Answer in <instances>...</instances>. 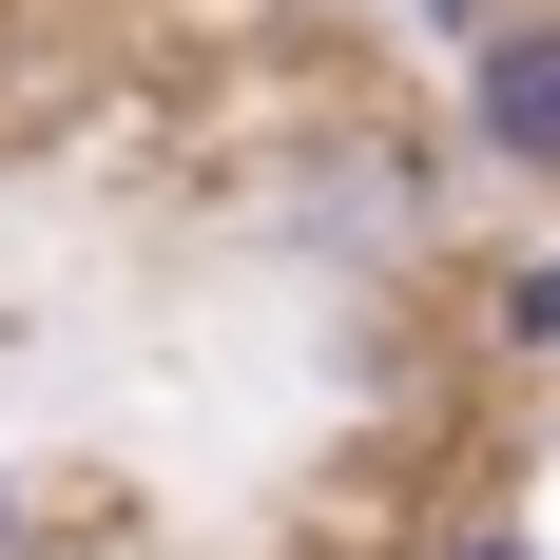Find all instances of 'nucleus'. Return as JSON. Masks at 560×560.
<instances>
[{"label":"nucleus","instance_id":"1","mask_svg":"<svg viewBox=\"0 0 560 560\" xmlns=\"http://www.w3.org/2000/svg\"><path fill=\"white\" fill-rule=\"evenodd\" d=\"M445 136L503 174V194L560 213V0H503V20L445 58Z\"/></svg>","mask_w":560,"mask_h":560},{"label":"nucleus","instance_id":"2","mask_svg":"<svg viewBox=\"0 0 560 560\" xmlns=\"http://www.w3.org/2000/svg\"><path fill=\"white\" fill-rule=\"evenodd\" d=\"M464 348L503 368V387H560V213H522L483 271H464Z\"/></svg>","mask_w":560,"mask_h":560},{"label":"nucleus","instance_id":"3","mask_svg":"<svg viewBox=\"0 0 560 560\" xmlns=\"http://www.w3.org/2000/svg\"><path fill=\"white\" fill-rule=\"evenodd\" d=\"M406 560H560V541L522 503H445V522H406Z\"/></svg>","mask_w":560,"mask_h":560},{"label":"nucleus","instance_id":"4","mask_svg":"<svg viewBox=\"0 0 560 560\" xmlns=\"http://www.w3.org/2000/svg\"><path fill=\"white\" fill-rule=\"evenodd\" d=\"M0 560H39V464L0 445Z\"/></svg>","mask_w":560,"mask_h":560}]
</instances>
